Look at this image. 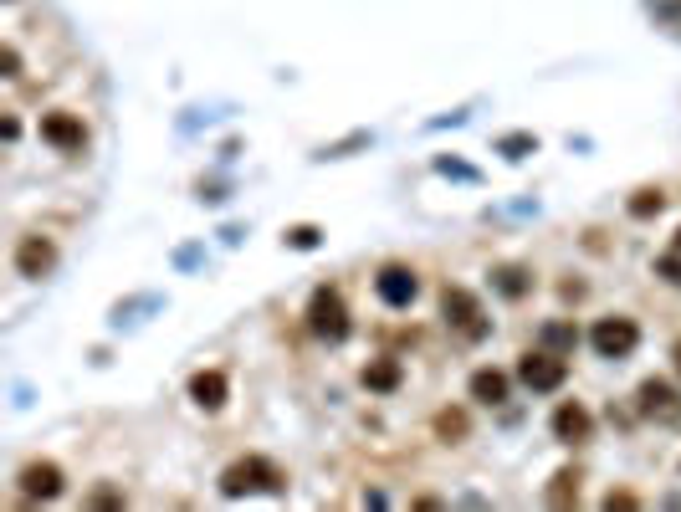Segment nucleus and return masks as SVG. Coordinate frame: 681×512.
I'll return each mask as SVG.
<instances>
[{"label": "nucleus", "mask_w": 681, "mask_h": 512, "mask_svg": "<svg viewBox=\"0 0 681 512\" xmlns=\"http://www.w3.org/2000/svg\"><path fill=\"white\" fill-rule=\"evenodd\" d=\"M287 477H282V466L267 461V456H246V461H231L226 472H221V492L226 497H246V492H282Z\"/></svg>", "instance_id": "nucleus-1"}, {"label": "nucleus", "mask_w": 681, "mask_h": 512, "mask_svg": "<svg viewBox=\"0 0 681 512\" xmlns=\"http://www.w3.org/2000/svg\"><path fill=\"white\" fill-rule=\"evenodd\" d=\"M308 328L318 338H328V344H344V338H349V308H344V297H338V287H318L313 292Z\"/></svg>", "instance_id": "nucleus-2"}, {"label": "nucleus", "mask_w": 681, "mask_h": 512, "mask_svg": "<svg viewBox=\"0 0 681 512\" xmlns=\"http://www.w3.org/2000/svg\"><path fill=\"white\" fill-rule=\"evenodd\" d=\"M441 313H446V323H451L461 338H472V344H477V338H487V328H492L487 313H482V303H477L466 287H446V292H441Z\"/></svg>", "instance_id": "nucleus-3"}, {"label": "nucleus", "mask_w": 681, "mask_h": 512, "mask_svg": "<svg viewBox=\"0 0 681 512\" xmlns=\"http://www.w3.org/2000/svg\"><path fill=\"white\" fill-rule=\"evenodd\" d=\"M518 379L528 384V390H538V395H553V390H559V384L569 379V364L553 354V349H533V354H523Z\"/></svg>", "instance_id": "nucleus-4"}, {"label": "nucleus", "mask_w": 681, "mask_h": 512, "mask_svg": "<svg viewBox=\"0 0 681 512\" xmlns=\"http://www.w3.org/2000/svg\"><path fill=\"white\" fill-rule=\"evenodd\" d=\"M589 344L600 349V359H625L635 354V344H641V328H635L630 318H600L589 333Z\"/></svg>", "instance_id": "nucleus-5"}, {"label": "nucleus", "mask_w": 681, "mask_h": 512, "mask_svg": "<svg viewBox=\"0 0 681 512\" xmlns=\"http://www.w3.org/2000/svg\"><path fill=\"white\" fill-rule=\"evenodd\" d=\"M374 287H379V297H385L390 308H410V303H415V292H420L415 272H410V267H400V262H390V267H379Z\"/></svg>", "instance_id": "nucleus-6"}, {"label": "nucleus", "mask_w": 681, "mask_h": 512, "mask_svg": "<svg viewBox=\"0 0 681 512\" xmlns=\"http://www.w3.org/2000/svg\"><path fill=\"white\" fill-rule=\"evenodd\" d=\"M41 139H47L52 149H62V154H77L82 144H88V128H82V118H72V113H47L41 118Z\"/></svg>", "instance_id": "nucleus-7"}, {"label": "nucleus", "mask_w": 681, "mask_h": 512, "mask_svg": "<svg viewBox=\"0 0 681 512\" xmlns=\"http://www.w3.org/2000/svg\"><path fill=\"white\" fill-rule=\"evenodd\" d=\"M57 267V246L47 241V236H21V246H16V272L21 277H47Z\"/></svg>", "instance_id": "nucleus-8"}, {"label": "nucleus", "mask_w": 681, "mask_h": 512, "mask_svg": "<svg viewBox=\"0 0 681 512\" xmlns=\"http://www.w3.org/2000/svg\"><path fill=\"white\" fill-rule=\"evenodd\" d=\"M641 415H651V420H661V425H676L681 420V400H676V390L666 379H646L641 384Z\"/></svg>", "instance_id": "nucleus-9"}, {"label": "nucleus", "mask_w": 681, "mask_h": 512, "mask_svg": "<svg viewBox=\"0 0 681 512\" xmlns=\"http://www.w3.org/2000/svg\"><path fill=\"white\" fill-rule=\"evenodd\" d=\"M62 492V472L52 461H31L26 472H21V497L26 502H52Z\"/></svg>", "instance_id": "nucleus-10"}, {"label": "nucleus", "mask_w": 681, "mask_h": 512, "mask_svg": "<svg viewBox=\"0 0 681 512\" xmlns=\"http://www.w3.org/2000/svg\"><path fill=\"white\" fill-rule=\"evenodd\" d=\"M589 431H594V420H589V410L579 400H564L559 410H553V436L559 441L579 446V441H589Z\"/></svg>", "instance_id": "nucleus-11"}, {"label": "nucleus", "mask_w": 681, "mask_h": 512, "mask_svg": "<svg viewBox=\"0 0 681 512\" xmlns=\"http://www.w3.org/2000/svg\"><path fill=\"white\" fill-rule=\"evenodd\" d=\"M190 400H195L200 410H221V405H226V374H221V369H200V374L190 379Z\"/></svg>", "instance_id": "nucleus-12"}, {"label": "nucleus", "mask_w": 681, "mask_h": 512, "mask_svg": "<svg viewBox=\"0 0 681 512\" xmlns=\"http://www.w3.org/2000/svg\"><path fill=\"white\" fill-rule=\"evenodd\" d=\"M472 395H477L482 405H502V400H507V374L477 369V374H472Z\"/></svg>", "instance_id": "nucleus-13"}, {"label": "nucleus", "mask_w": 681, "mask_h": 512, "mask_svg": "<svg viewBox=\"0 0 681 512\" xmlns=\"http://www.w3.org/2000/svg\"><path fill=\"white\" fill-rule=\"evenodd\" d=\"M364 384H369V390H379V395L400 390V364H395V359H374V364L364 369Z\"/></svg>", "instance_id": "nucleus-14"}, {"label": "nucleus", "mask_w": 681, "mask_h": 512, "mask_svg": "<svg viewBox=\"0 0 681 512\" xmlns=\"http://www.w3.org/2000/svg\"><path fill=\"white\" fill-rule=\"evenodd\" d=\"M548 502H553V507L579 502V472H569V466H564V472L553 477V487H548Z\"/></svg>", "instance_id": "nucleus-15"}, {"label": "nucleus", "mask_w": 681, "mask_h": 512, "mask_svg": "<svg viewBox=\"0 0 681 512\" xmlns=\"http://www.w3.org/2000/svg\"><path fill=\"white\" fill-rule=\"evenodd\" d=\"M497 287H502L507 297H523V292L533 287V277H528L523 267H497Z\"/></svg>", "instance_id": "nucleus-16"}, {"label": "nucleus", "mask_w": 681, "mask_h": 512, "mask_svg": "<svg viewBox=\"0 0 681 512\" xmlns=\"http://www.w3.org/2000/svg\"><path fill=\"white\" fill-rule=\"evenodd\" d=\"M661 205H666L661 190H641V195L630 200V216H641V221H646V216H661Z\"/></svg>", "instance_id": "nucleus-17"}, {"label": "nucleus", "mask_w": 681, "mask_h": 512, "mask_svg": "<svg viewBox=\"0 0 681 512\" xmlns=\"http://www.w3.org/2000/svg\"><path fill=\"white\" fill-rule=\"evenodd\" d=\"M436 431H441L446 441H461V436H466V415H461V410H441V415H436Z\"/></svg>", "instance_id": "nucleus-18"}, {"label": "nucleus", "mask_w": 681, "mask_h": 512, "mask_svg": "<svg viewBox=\"0 0 681 512\" xmlns=\"http://www.w3.org/2000/svg\"><path fill=\"white\" fill-rule=\"evenodd\" d=\"M543 344H548V349H574V328H569V323H548V328H543Z\"/></svg>", "instance_id": "nucleus-19"}, {"label": "nucleus", "mask_w": 681, "mask_h": 512, "mask_svg": "<svg viewBox=\"0 0 681 512\" xmlns=\"http://www.w3.org/2000/svg\"><path fill=\"white\" fill-rule=\"evenodd\" d=\"M533 149H538L533 134H507V139H502V154H507V159H523V154H533Z\"/></svg>", "instance_id": "nucleus-20"}, {"label": "nucleus", "mask_w": 681, "mask_h": 512, "mask_svg": "<svg viewBox=\"0 0 681 512\" xmlns=\"http://www.w3.org/2000/svg\"><path fill=\"white\" fill-rule=\"evenodd\" d=\"M656 272L671 282V287H681V251H671V256H661V262H656Z\"/></svg>", "instance_id": "nucleus-21"}, {"label": "nucleus", "mask_w": 681, "mask_h": 512, "mask_svg": "<svg viewBox=\"0 0 681 512\" xmlns=\"http://www.w3.org/2000/svg\"><path fill=\"white\" fill-rule=\"evenodd\" d=\"M287 241H292V246H303V251H308V246H318V231H313V226H297V231H292Z\"/></svg>", "instance_id": "nucleus-22"}, {"label": "nucleus", "mask_w": 681, "mask_h": 512, "mask_svg": "<svg viewBox=\"0 0 681 512\" xmlns=\"http://www.w3.org/2000/svg\"><path fill=\"white\" fill-rule=\"evenodd\" d=\"M605 507H610V512H615V507H620V512H630V507H635V497H630V492H610V497H605Z\"/></svg>", "instance_id": "nucleus-23"}, {"label": "nucleus", "mask_w": 681, "mask_h": 512, "mask_svg": "<svg viewBox=\"0 0 681 512\" xmlns=\"http://www.w3.org/2000/svg\"><path fill=\"white\" fill-rule=\"evenodd\" d=\"M6 77H21V52L6 47Z\"/></svg>", "instance_id": "nucleus-24"}, {"label": "nucleus", "mask_w": 681, "mask_h": 512, "mask_svg": "<svg viewBox=\"0 0 681 512\" xmlns=\"http://www.w3.org/2000/svg\"><path fill=\"white\" fill-rule=\"evenodd\" d=\"M93 507H123L118 492H93Z\"/></svg>", "instance_id": "nucleus-25"}, {"label": "nucleus", "mask_w": 681, "mask_h": 512, "mask_svg": "<svg viewBox=\"0 0 681 512\" xmlns=\"http://www.w3.org/2000/svg\"><path fill=\"white\" fill-rule=\"evenodd\" d=\"M676 369H681V344H676Z\"/></svg>", "instance_id": "nucleus-26"}, {"label": "nucleus", "mask_w": 681, "mask_h": 512, "mask_svg": "<svg viewBox=\"0 0 681 512\" xmlns=\"http://www.w3.org/2000/svg\"><path fill=\"white\" fill-rule=\"evenodd\" d=\"M676 251H681V231H676Z\"/></svg>", "instance_id": "nucleus-27"}]
</instances>
